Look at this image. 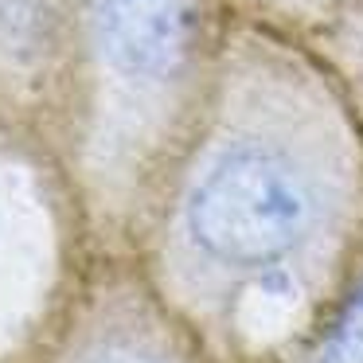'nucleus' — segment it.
<instances>
[{"label":"nucleus","instance_id":"nucleus-1","mask_svg":"<svg viewBox=\"0 0 363 363\" xmlns=\"http://www.w3.org/2000/svg\"><path fill=\"white\" fill-rule=\"evenodd\" d=\"M211 0H74L59 160L90 254H141L196 141Z\"/></svg>","mask_w":363,"mask_h":363},{"label":"nucleus","instance_id":"nucleus-2","mask_svg":"<svg viewBox=\"0 0 363 363\" xmlns=\"http://www.w3.org/2000/svg\"><path fill=\"white\" fill-rule=\"evenodd\" d=\"M316 211L313 176L293 149L266 133L227 129L191 141L141 254L184 250L211 269L246 274L235 320L242 332H269L281 305H297V281L281 266L313 235Z\"/></svg>","mask_w":363,"mask_h":363},{"label":"nucleus","instance_id":"nucleus-3","mask_svg":"<svg viewBox=\"0 0 363 363\" xmlns=\"http://www.w3.org/2000/svg\"><path fill=\"white\" fill-rule=\"evenodd\" d=\"M86 258L55 149L0 113V363H28Z\"/></svg>","mask_w":363,"mask_h":363},{"label":"nucleus","instance_id":"nucleus-4","mask_svg":"<svg viewBox=\"0 0 363 363\" xmlns=\"http://www.w3.org/2000/svg\"><path fill=\"white\" fill-rule=\"evenodd\" d=\"M28 363H196L141 254H90Z\"/></svg>","mask_w":363,"mask_h":363},{"label":"nucleus","instance_id":"nucleus-5","mask_svg":"<svg viewBox=\"0 0 363 363\" xmlns=\"http://www.w3.org/2000/svg\"><path fill=\"white\" fill-rule=\"evenodd\" d=\"M74 0H0V113L59 157ZM63 164V160H59Z\"/></svg>","mask_w":363,"mask_h":363},{"label":"nucleus","instance_id":"nucleus-6","mask_svg":"<svg viewBox=\"0 0 363 363\" xmlns=\"http://www.w3.org/2000/svg\"><path fill=\"white\" fill-rule=\"evenodd\" d=\"M308 363H363V277L347 289Z\"/></svg>","mask_w":363,"mask_h":363}]
</instances>
